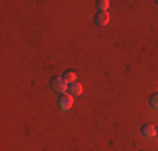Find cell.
<instances>
[{"label": "cell", "instance_id": "cell-2", "mask_svg": "<svg viewBox=\"0 0 158 151\" xmlns=\"http://www.w3.org/2000/svg\"><path fill=\"white\" fill-rule=\"evenodd\" d=\"M73 104H74V96H71L69 92L61 94V97H59V108H61V111H69L73 108Z\"/></svg>", "mask_w": 158, "mask_h": 151}, {"label": "cell", "instance_id": "cell-8", "mask_svg": "<svg viewBox=\"0 0 158 151\" xmlns=\"http://www.w3.org/2000/svg\"><path fill=\"white\" fill-rule=\"evenodd\" d=\"M150 106H152L155 111H158V94H153V96L150 97Z\"/></svg>", "mask_w": 158, "mask_h": 151}, {"label": "cell", "instance_id": "cell-6", "mask_svg": "<svg viewBox=\"0 0 158 151\" xmlns=\"http://www.w3.org/2000/svg\"><path fill=\"white\" fill-rule=\"evenodd\" d=\"M64 81L67 82V84H73V82H76L77 81V76H76V72L74 71H67V72H64Z\"/></svg>", "mask_w": 158, "mask_h": 151}, {"label": "cell", "instance_id": "cell-5", "mask_svg": "<svg viewBox=\"0 0 158 151\" xmlns=\"http://www.w3.org/2000/svg\"><path fill=\"white\" fill-rule=\"evenodd\" d=\"M69 94L71 96H74V97H77V96H81L82 94V84L81 82H73V84H69Z\"/></svg>", "mask_w": 158, "mask_h": 151}, {"label": "cell", "instance_id": "cell-9", "mask_svg": "<svg viewBox=\"0 0 158 151\" xmlns=\"http://www.w3.org/2000/svg\"><path fill=\"white\" fill-rule=\"evenodd\" d=\"M156 134H158V129H156Z\"/></svg>", "mask_w": 158, "mask_h": 151}, {"label": "cell", "instance_id": "cell-1", "mask_svg": "<svg viewBox=\"0 0 158 151\" xmlns=\"http://www.w3.org/2000/svg\"><path fill=\"white\" fill-rule=\"evenodd\" d=\"M51 88L59 94H66L69 91V84L64 81V77H52L51 79Z\"/></svg>", "mask_w": 158, "mask_h": 151}, {"label": "cell", "instance_id": "cell-3", "mask_svg": "<svg viewBox=\"0 0 158 151\" xmlns=\"http://www.w3.org/2000/svg\"><path fill=\"white\" fill-rule=\"evenodd\" d=\"M141 134L145 136V138H155L156 136V128L153 126V124H145V126L141 128Z\"/></svg>", "mask_w": 158, "mask_h": 151}, {"label": "cell", "instance_id": "cell-7", "mask_svg": "<svg viewBox=\"0 0 158 151\" xmlns=\"http://www.w3.org/2000/svg\"><path fill=\"white\" fill-rule=\"evenodd\" d=\"M98 7H99V12H108V9H110V0H99Z\"/></svg>", "mask_w": 158, "mask_h": 151}, {"label": "cell", "instance_id": "cell-4", "mask_svg": "<svg viewBox=\"0 0 158 151\" xmlns=\"http://www.w3.org/2000/svg\"><path fill=\"white\" fill-rule=\"evenodd\" d=\"M108 22H110V14H108V12H98V15H96V24L99 25V27L108 25Z\"/></svg>", "mask_w": 158, "mask_h": 151}]
</instances>
